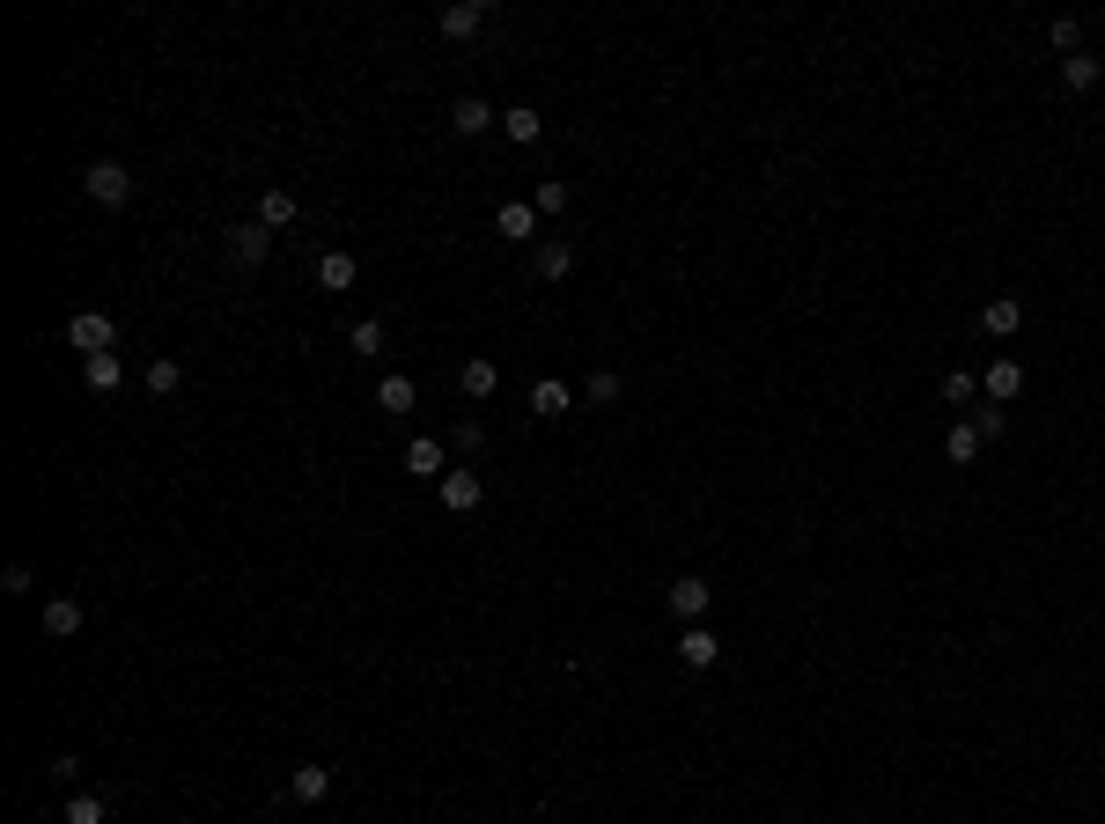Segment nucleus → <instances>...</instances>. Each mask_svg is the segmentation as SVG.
Wrapping results in <instances>:
<instances>
[{"instance_id": "1", "label": "nucleus", "mask_w": 1105, "mask_h": 824, "mask_svg": "<svg viewBox=\"0 0 1105 824\" xmlns=\"http://www.w3.org/2000/svg\"><path fill=\"white\" fill-rule=\"evenodd\" d=\"M111 339H119V324H111L103 310H74L67 316V346L81 354V361H89V354H111Z\"/></svg>"}, {"instance_id": "2", "label": "nucleus", "mask_w": 1105, "mask_h": 824, "mask_svg": "<svg viewBox=\"0 0 1105 824\" xmlns=\"http://www.w3.org/2000/svg\"><path fill=\"white\" fill-rule=\"evenodd\" d=\"M81 192L97 199V207H125V199H133V170H125V163H89V170H81Z\"/></svg>"}, {"instance_id": "3", "label": "nucleus", "mask_w": 1105, "mask_h": 824, "mask_svg": "<svg viewBox=\"0 0 1105 824\" xmlns=\"http://www.w3.org/2000/svg\"><path fill=\"white\" fill-rule=\"evenodd\" d=\"M229 258H236V272H258L273 258V229L266 221H236L229 229Z\"/></svg>"}, {"instance_id": "4", "label": "nucleus", "mask_w": 1105, "mask_h": 824, "mask_svg": "<svg viewBox=\"0 0 1105 824\" xmlns=\"http://www.w3.org/2000/svg\"><path fill=\"white\" fill-rule=\"evenodd\" d=\"M435 493H442V509H450V515H472L479 501H487V486H479V471H465V464H450Z\"/></svg>"}, {"instance_id": "5", "label": "nucleus", "mask_w": 1105, "mask_h": 824, "mask_svg": "<svg viewBox=\"0 0 1105 824\" xmlns=\"http://www.w3.org/2000/svg\"><path fill=\"white\" fill-rule=\"evenodd\" d=\"M435 30L450 37V45H472V37L487 30V8H479V0H457V8H442V15H435Z\"/></svg>"}, {"instance_id": "6", "label": "nucleus", "mask_w": 1105, "mask_h": 824, "mask_svg": "<svg viewBox=\"0 0 1105 824\" xmlns=\"http://www.w3.org/2000/svg\"><path fill=\"white\" fill-rule=\"evenodd\" d=\"M708 604H715V589L700 582V575H678V582H671V611H678L686 626H700V619H708Z\"/></svg>"}, {"instance_id": "7", "label": "nucleus", "mask_w": 1105, "mask_h": 824, "mask_svg": "<svg viewBox=\"0 0 1105 824\" xmlns=\"http://www.w3.org/2000/svg\"><path fill=\"white\" fill-rule=\"evenodd\" d=\"M678 662H686V670H715V662H722V641H715L708 626H686L678 633Z\"/></svg>"}, {"instance_id": "8", "label": "nucleus", "mask_w": 1105, "mask_h": 824, "mask_svg": "<svg viewBox=\"0 0 1105 824\" xmlns=\"http://www.w3.org/2000/svg\"><path fill=\"white\" fill-rule=\"evenodd\" d=\"M1098 74H1105L1098 52H1069V59H1061V89H1069V97H1091V89H1098Z\"/></svg>"}, {"instance_id": "9", "label": "nucleus", "mask_w": 1105, "mask_h": 824, "mask_svg": "<svg viewBox=\"0 0 1105 824\" xmlns=\"http://www.w3.org/2000/svg\"><path fill=\"white\" fill-rule=\"evenodd\" d=\"M494 229L509 243H531L539 236V207H531V199H509V207H494Z\"/></svg>"}, {"instance_id": "10", "label": "nucleus", "mask_w": 1105, "mask_h": 824, "mask_svg": "<svg viewBox=\"0 0 1105 824\" xmlns=\"http://www.w3.org/2000/svg\"><path fill=\"white\" fill-rule=\"evenodd\" d=\"M1017 324H1025L1017 294H987V310H981V332H987V339H1017Z\"/></svg>"}, {"instance_id": "11", "label": "nucleus", "mask_w": 1105, "mask_h": 824, "mask_svg": "<svg viewBox=\"0 0 1105 824\" xmlns=\"http://www.w3.org/2000/svg\"><path fill=\"white\" fill-rule=\"evenodd\" d=\"M1017 390H1025V368L1009 361V354H995V361H987V405H1009Z\"/></svg>"}, {"instance_id": "12", "label": "nucleus", "mask_w": 1105, "mask_h": 824, "mask_svg": "<svg viewBox=\"0 0 1105 824\" xmlns=\"http://www.w3.org/2000/svg\"><path fill=\"white\" fill-rule=\"evenodd\" d=\"M354 280H362V266H354V250H324V258H318V288L346 294Z\"/></svg>"}, {"instance_id": "13", "label": "nucleus", "mask_w": 1105, "mask_h": 824, "mask_svg": "<svg viewBox=\"0 0 1105 824\" xmlns=\"http://www.w3.org/2000/svg\"><path fill=\"white\" fill-rule=\"evenodd\" d=\"M406 471H413V479H435V486H442V471H450V449H442V442H428V435H420L413 449H406Z\"/></svg>"}, {"instance_id": "14", "label": "nucleus", "mask_w": 1105, "mask_h": 824, "mask_svg": "<svg viewBox=\"0 0 1105 824\" xmlns=\"http://www.w3.org/2000/svg\"><path fill=\"white\" fill-rule=\"evenodd\" d=\"M531 266H539V280H567V272H575V243L545 236V243H539V258H531Z\"/></svg>"}, {"instance_id": "15", "label": "nucleus", "mask_w": 1105, "mask_h": 824, "mask_svg": "<svg viewBox=\"0 0 1105 824\" xmlns=\"http://www.w3.org/2000/svg\"><path fill=\"white\" fill-rule=\"evenodd\" d=\"M81 383L97 390V398H111V390L125 383V368H119V354H89V361H81Z\"/></svg>"}, {"instance_id": "16", "label": "nucleus", "mask_w": 1105, "mask_h": 824, "mask_svg": "<svg viewBox=\"0 0 1105 824\" xmlns=\"http://www.w3.org/2000/svg\"><path fill=\"white\" fill-rule=\"evenodd\" d=\"M288 795H295V802H324V795H332V766H295V773H288Z\"/></svg>"}, {"instance_id": "17", "label": "nucleus", "mask_w": 1105, "mask_h": 824, "mask_svg": "<svg viewBox=\"0 0 1105 824\" xmlns=\"http://www.w3.org/2000/svg\"><path fill=\"white\" fill-rule=\"evenodd\" d=\"M567 405H575V390H567L561 376H545V383H531V412H539V420H561Z\"/></svg>"}, {"instance_id": "18", "label": "nucleus", "mask_w": 1105, "mask_h": 824, "mask_svg": "<svg viewBox=\"0 0 1105 824\" xmlns=\"http://www.w3.org/2000/svg\"><path fill=\"white\" fill-rule=\"evenodd\" d=\"M501 133H509L516 147H531V141H539V133H545V119H539V111H531V103H509V111H501Z\"/></svg>"}, {"instance_id": "19", "label": "nucleus", "mask_w": 1105, "mask_h": 824, "mask_svg": "<svg viewBox=\"0 0 1105 824\" xmlns=\"http://www.w3.org/2000/svg\"><path fill=\"white\" fill-rule=\"evenodd\" d=\"M494 383H501V368H494L487 354H472V361H465V398H472V405H487Z\"/></svg>"}, {"instance_id": "20", "label": "nucleus", "mask_w": 1105, "mask_h": 824, "mask_svg": "<svg viewBox=\"0 0 1105 824\" xmlns=\"http://www.w3.org/2000/svg\"><path fill=\"white\" fill-rule=\"evenodd\" d=\"M450 125H457V133H465V141H472V133H487V125H501V111H487V103H479V97H457V111H450Z\"/></svg>"}, {"instance_id": "21", "label": "nucleus", "mask_w": 1105, "mask_h": 824, "mask_svg": "<svg viewBox=\"0 0 1105 824\" xmlns=\"http://www.w3.org/2000/svg\"><path fill=\"white\" fill-rule=\"evenodd\" d=\"M45 633H52V641H74V633H81V604H74V597H52V604H45Z\"/></svg>"}, {"instance_id": "22", "label": "nucleus", "mask_w": 1105, "mask_h": 824, "mask_svg": "<svg viewBox=\"0 0 1105 824\" xmlns=\"http://www.w3.org/2000/svg\"><path fill=\"white\" fill-rule=\"evenodd\" d=\"M936 390H943V405H981V376H973V368H951Z\"/></svg>"}, {"instance_id": "23", "label": "nucleus", "mask_w": 1105, "mask_h": 824, "mask_svg": "<svg viewBox=\"0 0 1105 824\" xmlns=\"http://www.w3.org/2000/svg\"><path fill=\"white\" fill-rule=\"evenodd\" d=\"M258 221H266L273 236H280V229L295 221V192H280V185H273V192H258Z\"/></svg>"}, {"instance_id": "24", "label": "nucleus", "mask_w": 1105, "mask_h": 824, "mask_svg": "<svg viewBox=\"0 0 1105 824\" xmlns=\"http://www.w3.org/2000/svg\"><path fill=\"white\" fill-rule=\"evenodd\" d=\"M413 398H420L413 376H384V383H376V405L384 412H413Z\"/></svg>"}, {"instance_id": "25", "label": "nucleus", "mask_w": 1105, "mask_h": 824, "mask_svg": "<svg viewBox=\"0 0 1105 824\" xmlns=\"http://www.w3.org/2000/svg\"><path fill=\"white\" fill-rule=\"evenodd\" d=\"M147 390H155V398H170V390H185V368H177L170 354H155V361H147Z\"/></svg>"}, {"instance_id": "26", "label": "nucleus", "mask_w": 1105, "mask_h": 824, "mask_svg": "<svg viewBox=\"0 0 1105 824\" xmlns=\"http://www.w3.org/2000/svg\"><path fill=\"white\" fill-rule=\"evenodd\" d=\"M943 457H951V464H973V457H981V435H973V420H958L951 435H943Z\"/></svg>"}, {"instance_id": "27", "label": "nucleus", "mask_w": 1105, "mask_h": 824, "mask_svg": "<svg viewBox=\"0 0 1105 824\" xmlns=\"http://www.w3.org/2000/svg\"><path fill=\"white\" fill-rule=\"evenodd\" d=\"M567 199H575V192H567V177H539L531 207H539V214H567Z\"/></svg>"}, {"instance_id": "28", "label": "nucleus", "mask_w": 1105, "mask_h": 824, "mask_svg": "<svg viewBox=\"0 0 1105 824\" xmlns=\"http://www.w3.org/2000/svg\"><path fill=\"white\" fill-rule=\"evenodd\" d=\"M1047 45H1054L1061 59H1069V52H1083V23H1076V15H1054V23H1047Z\"/></svg>"}, {"instance_id": "29", "label": "nucleus", "mask_w": 1105, "mask_h": 824, "mask_svg": "<svg viewBox=\"0 0 1105 824\" xmlns=\"http://www.w3.org/2000/svg\"><path fill=\"white\" fill-rule=\"evenodd\" d=\"M965 420H973V435H981V442H995V435L1009 427V412H1003V405H987V398H981L973 412H965Z\"/></svg>"}, {"instance_id": "30", "label": "nucleus", "mask_w": 1105, "mask_h": 824, "mask_svg": "<svg viewBox=\"0 0 1105 824\" xmlns=\"http://www.w3.org/2000/svg\"><path fill=\"white\" fill-rule=\"evenodd\" d=\"M346 346H354V354H384V324H376V316H362V324L346 332Z\"/></svg>"}, {"instance_id": "31", "label": "nucleus", "mask_w": 1105, "mask_h": 824, "mask_svg": "<svg viewBox=\"0 0 1105 824\" xmlns=\"http://www.w3.org/2000/svg\"><path fill=\"white\" fill-rule=\"evenodd\" d=\"M583 398H589V405H612V398H619V376H612V368H597V376L583 383Z\"/></svg>"}, {"instance_id": "32", "label": "nucleus", "mask_w": 1105, "mask_h": 824, "mask_svg": "<svg viewBox=\"0 0 1105 824\" xmlns=\"http://www.w3.org/2000/svg\"><path fill=\"white\" fill-rule=\"evenodd\" d=\"M67 824H103V795H74L67 802Z\"/></svg>"}, {"instance_id": "33", "label": "nucleus", "mask_w": 1105, "mask_h": 824, "mask_svg": "<svg viewBox=\"0 0 1105 824\" xmlns=\"http://www.w3.org/2000/svg\"><path fill=\"white\" fill-rule=\"evenodd\" d=\"M0 589H8V597H30V567H23V559H15V567L0 575Z\"/></svg>"}, {"instance_id": "34", "label": "nucleus", "mask_w": 1105, "mask_h": 824, "mask_svg": "<svg viewBox=\"0 0 1105 824\" xmlns=\"http://www.w3.org/2000/svg\"><path fill=\"white\" fill-rule=\"evenodd\" d=\"M479 442H487V427H479V420H457V449H465V457L479 449Z\"/></svg>"}]
</instances>
